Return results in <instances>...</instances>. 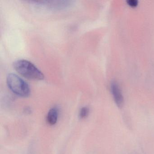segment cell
Returning <instances> with one entry per match:
<instances>
[{
	"instance_id": "obj_1",
	"label": "cell",
	"mask_w": 154,
	"mask_h": 154,
	"mask_svg": "<svg viewBox=\"0 0 154 154\" xmlns=\"http://www.w3.org/2000/svg\"><path fill=\"white\" fill-rule=\"evenodd\" d=\"M13 66L17 72L27 79L39 81L44 79L43 73L35 66L27 60H18L14 63Z\"/></svg>"
},
{
	"instance_id": "obj_2",
	"label": "cell",
	"mask_w": 154,
	"mask_h": 154,
	"mask_svg": "<svg viewBox=\"0 0 154 154\" xmlns=\"http://www.w3.org/2000/svg\"><path fill=\"white\" fill-rule=\"evenodd\" d=\"M7 82L9 89L17 95L20 97H27L30 94V87L27 83L16 74L8 75Z\"/></svg>"
},
{
	"instance_id": "obj_3",
	"label": "cell",
	"mask_w": 154,
	"mask_h": 154,
	"mask_svg": "<svg viewBox=\"0 0 154 154\" xmlns=\"http://www.w3.org/2000/svg\"><path fill=\"white\" fill-rule=\"evenodd\" d=\"M111 91L115 103L119 108H122L124 103V99L121 90L117 82L113 81L111 84Z\"/></svg>"
},
{
	"instance_id": "obj_4",
	"label": "cell",
	"mask_w": 154,
	"mask_h": 154,
	"mask_svg": "<svg viewBox=\"0 0 154 154\" xmlns=\"http://www.w3.org/2000/svg\"><path fill=\"white\" fill-rule=\"evenodd\" d=\"M58 118L57 110L56 108L51 109L48 112L47 116V121L50 125H53L56 124Z\"/></svg>"
},
{
	"instance_id": "obj_5",
	"label": "cell",
	"mask_w": 154,
	"mask_h": 154,
	"mask_svg": "<svg viewBox=\"0 0 154 154\" xmlns=\"http://www.w3.org/2000/svg\"><path fill=\"white\" fill-rule=\"evenodd\" d=\"M89 109L87 107H83L81 109L80 112V116L81 118H85L89 114Z\"/></svg>"
},
{
	"instance_id": "obj_6",
	"label": "cell",
	"mask_w": 154,
	"mask_h": 154,
	"mask_svg": "<svg viewBox=\"0 0 154 154\" xmlns=\"http://www.w3.org/2000/svg\"><path fill=\"white\" fill-rule=\"evenodd\" d=\"M127 2L130 6L132 8H135L138 4V1L137 0H128Z\"/></svg>"
}]
</instances>
